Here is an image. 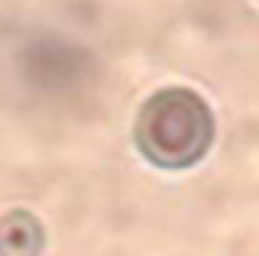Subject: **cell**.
<instances>
[{"instance_id": "6da1fadb", "label": "cell", "mask_w": 259, "mask_h": 256, "mask_svg": "<svg viewBox=\"0 0 259 256\" xmlns=\"http://www.w3.org/2000/svg\"><path fill=\"white\" fill-rule=\"evenodd\" d=\"M214 140L210 107L188 88H165L143 104L136 146L159 169H188Z\"/></svg>"}, {"instance_id": "7a4b0ae2", "label": "cell", "mask_w": 259, "mask_h": 256, "mask_svg": "<svg viewBox=\"0 0 259 256\" xmlns=\"http://www.w3.org/2000/svg\"><path fill=\"white\" fill-rule=\"evenodd\" d=\"M42 224L29 211H10L0 218V256H39Z\"/></svg>"}]
</instances>
